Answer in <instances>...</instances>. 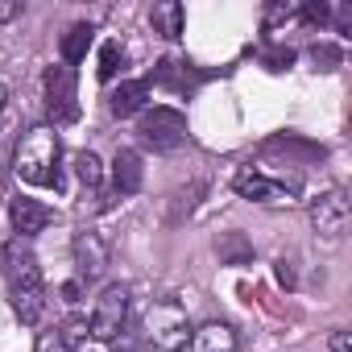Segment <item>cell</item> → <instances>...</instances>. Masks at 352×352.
<instances>
[{"label": "cell", "instance_id": "6da1fadb", "mask_svg": "<svg viewBox=\"0 0 352 352\" xmlns=\"http://www.w3.org/2000/svg\"><path fill=\"white\" fill-rule=\"evenodd\" d=\"M0 270H5L17 319L21 323H38L42 311H46V286H42L38 257L30 249H21V245H9V249H0Z\"/></svg>", "mask_w": 352, "mask_h": 352}, {"label": "cell", "instance_id": "7a4b0ae2", "mask_svg": "<svg viewBox=\"0 0 352 352\" xmlns=\"http://www.w3.org/2000/svg\"><path fill=\"white\" fill-rule=\"evenodd\" d=\"M63 145H58V133L50 124H38L30 129L21 141H17V153H13V170L17 179L30 183V187H63Z\"/></svg>", "mask_w": 352, "mask_h": 352}, {"label": "cell", "instance_id": "3957f363", "mask_svg": "<svg viewBox=\"0 0 352 352\" xmlns=\"http://www.w3.org/2000/svg\"><path fill=\"white\" fill-rule=\"evenodd\" d=\"M187 331H191L187 311L174 298H162V302L149 307V315H145V344L153 352H183Z\"/></svg>", "mask_w": 352, "mask_h": 352}, {"label": "cell", "instance_id": "277c9868", "mask_svg": "<svg viewBox=\"0 0 352 352\" xmlns=\"http://www.w3.org/2000/svg\"><path fill=\"white\" fill-rule=\"evenodd\" d=\"M42 87H46L50 120H54V124H75V120H79V100H75L79 75H75V67H67V63H63V67H46Z\"/></svg>", "mask_w": 352, "mask_h": 352}, {"label": "cell", "instance_id": "5b68a950", "mask_svg": "<svg viewBox=\"0 0 352 352\" xmlns=\"http://www.w3.org/2000/svg\"><path fill=\"white\" fill-rule=\"evenodd\" d=\"M232 187H236V195H245V199H253V204H290L294 195H298V179H270L265 170H257V166H241L236 174H232Z\"/></svg>", "mask_w": 352, "mask_h": 352}, {"label": "cell", "instance_id": "8992f818", "mask_svg": "<svg viewBox=\"0 0 352 352\" xmlns=\"http://www.w3.org/2000/svg\"><path fill=\"white\" fill-rule=\"evenodd\" d=\"M124 319H129V290L120 282H112V286L100 290V298L91 307V319H87V331L96 340H116L124 331Z\"/></svg>", "mask_w": 352, "mask_h": 352}, {"label": "cell", "instance_id": "52a82bcc", "mask_svg": "<svg viewBox=\"0 0 352 352\" xmlns=\"http://www.w3.org/2000/svg\"><path fill=\"white\" fill-rule=\"evenodd\" d=\"M137 137L149 149H179L187 141V116L179 108H149L137 124Z\"/></svg>", "mask_w": 352, "mask_h": 352}, {"label": "cell", "instance_id": "ba28073f", "mask_svg": "<svg viewBox=\"0 0 352 352\" xmlns=\"http://www.w3.org/2000/svg\"><path fill=\"white\" fill-rule=\"evenodd\" d=\"M311 224H315V232H323V236H340L344 228H348V195L336 187V191H327V195H319L315 204H311Z\"/></svg>", "mask_w": 352, "mask_h": 352}, {"label": "cell", "instance_id": "9c48e42d", "mask_svg": "<svg viewBox=\"0 0 352 352\" xmlns=\"http://www.w3.org/2000/svg\"><path fill=\"white\" fill-rule=\"evenodd\" d=\"M75 265H79V282H96L108 270V245L100 232H79L75 236Z\"/></svg>", "mask_w": 352, "mask_h": 352}, {"label": "cell", "instance_id": "30bf717a", "mask_svg": "<svg viewBox=\"0 0 352 352\" xmlns=\"http://www.w3.org/2000/svg\"><path fill=\"white\" fill-rule=\"evenodd\" d=\"M112 191L116 195H137L141 191V153L137 149H116V157H112Z\"/></svg>", "mask_w": 352, "mask_h": 352}, {"label": "cell", "instance_id": "8fae6325", "mask_svg": "<svg viewBox=\"0 0 352 352\" xmlns=\"http://www.w3.org/2000/svg\"><path fill=\"white\" fill-rule=\"evenodd\" d=\"M9 216H13V228H17L21 236H34V232H42V228L54 220V212H50L46 204H38V199H13Z\"/></svg>", "mask_w": 352, "mask_h": 352}, {"label": "cell", "instance_id": "7c38bea8", "mask_svg": "<svg viewBox=\"0 0 352 352\" xmlns=\"http://www.w3.org/2000/svg\"><path fill=\"white\" fill-rule=\"evenodd\" d=\"M145 96H149V83H145V79H124V83L108 96V112L124 120V116H133V112L145 108Z\"/></svg>", "mask_w": 352, "mask_h": 352}, {"label": "cell", "instance_id": "4fadbf2b", "mask_svg": "<svg viewBox=\"0 0 352 352\" xmlns=\"http://www.w3.org/2000/svg\"><path fill=\"white\" fill-rule=\"evenodd\" d=\"M191 352H236V331L228 323H204L191 331Z\"/></svg>", "mask_w": 352, "mask_h": 352}, {"label": "cell", "instance_id": "5bb4252c", "mask_svg": "<svg viewBox=\"0 0 352 352\" xmlns=\"http://www.w3.org/2000/svg\"><path fill=\"white\" fill-rule=\"evenodd\" d=\"M149 25H153V34H162V38H179V34H183V5H179V0H162V5H153Z\"/></svg>", "mask_w": 352, "mask_h": 352}, {"label": "cell", "instance_id": "9a60e30c", "mask_svg": "<svg viewBox=\"0 0 352 352\" xmlns=\"http://www.w3.org/2000/svg\"><path fill=\"white\" fill-rule=\"evenodd\" d=\"M91 42H96V30H91V25H71V30L63 34V58H67V67L83 63L87 50H91Z\"/></svg>", "mask_w": 352, "mask_h": 352}, {"label": "cell", "instance_id": "2e32d148", "mask_svg": "<svg viewBox=\"0 0 352 352\" xmlns=\"http://www.w3.org/2000/svg\"><path fill=\"white\" fill-rule=\"evenodd\" d=\"M216 253H220L228 265H245V261H253V245H249L241 232H224V236L216 241Z\"/></svg>", "mask_w": 352, "mask_h": 352}, {"label": "cell", "instance_id": "e0dca14e", "mask_svg": "<svg viewBox=\"0 0 352 352\" xmlns=\"http://www.w3.org/2000/svg\"><path fill=\"white\" fill-rule=\"evenodd\" d=\"M75 174H79V183H83L87 191H96L100 179H104V166H100V157H96L91 149H83V153H75Z\"/></svg>", "mask_w": 352, "mask_h": 352}, {"label": "cell", "instance_id": "ac0fdd59", "mask_svg": "<svg viewBox=\"0 0 352 352\" xmlns=\"http://www.w3.org/2000/svg\"><path fill=\"white\" fill-rule=\"evenodd\" d=\"M120 67H124V50H120L116 42H108V46L100 50V67H96V75H100V79H112Z\"/></svg>", "mask_w": 352, "mask_h": 352}, {"label": "cell", "instance_id": "d6986e66", "mask_svg": "<svg viewBox=\"0 0 352 352\" xmlns=\"http://www.w3.org/2000/svg\"><path fill=\"white\" fill-rule=\"evenodd\" d=\"M58 336H63V340H67V348L75 352V348L87 340V319H67V323L58 327Z\"/></svg>", "mask_w": 352, "mask_h": 352}, {"label": "cell", "instance_id": "ffe728a7", "mask_svg": "<svg viewBox=\"0 0 352 352\" xmlns=\"http://www.w3.org/2000/svg\"><path fill=\"white\" fill-rule=\"evenodd\" d=\"M298 9H302V5H270V9H265V25L274 30L278 21H294V17H298Z\"/></svg>", "mask_w": 352, "mask_h": 352}, {"label": "cell", "instance_id": "44dd1931", "mask_svg": "<svg viewBox=\"0 0 352 352\" xmlns=\"http://www.w3.org/2000/svg\"><path fill=\"white\" fill-rule=\"evenodd\" d=\"M38 352H71V348H67V340H63L58 331H46V336L38 340Z\"/></svg>", "mask_w": 352, "mask_h": 352}, {"label": "cell", "instance_id": "7402d4cb", "mask_svg": "<svg viewBox=\"0 0 352 352\" xmlns=\"http://www.w3.org/2000/svg\"><path fill=\"white\" fill-rule=\"evenodd\" d=\"M265 63H270V71H286V67L294 63V50H270Z\"/></svg>", "mask_w": 352, "mask_h": 352}, {"label": "cell", "instance_id": "603a6c76", "mask_svg": "<svg viewBox=\"0 0 352 352\" xmlns=\"http://www.w3.org/2000/svg\"><path fill=\"white\" fill-rule=\"evenodd\" d=\"M331 352H352V336L348 331H331Z\"/></svg>", "mask_w": 352, "mask_h": 352}, {"label": "cell", "instance_id": "cb8c5ba5", "mask_svg": "<svg viewBox=\"0 0 352 352\" xmlns=\"http://www.w3.org/2000/svg\"><path fill=\"white\" fill-rule=\"evenodd\" d=\"M311 54H315V63H340V50H331V46H315Z\"/></svg>", "mask_w": 352, "mask_h": 352}, {"label": "cell", "instance_id": "d4e9b609", "mask_svg": "<svg viewBox=\"0 0 352 352\" xmlns=\"http://www.w3.org/2000/svg\"><path fill=\"white\" fill-rule=\"evenodd\" d=\"M278 282H282V286H294V270H290V261H278Z\"/></svg>", "mask_w": 352, "mask_h": 352}, {"label": "cell", "instance_id": "484cf974", "mask_svg": "<svg viewBox=\"0 0 352 352\" xmlns=\"http://www.w3.org/2000/svg\"><path fill=\"white\" fill-rule=\"evenodd\" d=\"M79 290H83V282H67V286H63V298H67V302H79Z\"/></svg>", "mask_w": 352, "mask_h": 352}, {"label": "cell", "instance_id": "4316f807", "mask_svg": "<svg viewBox=\"0 0 352 352\" xmlns=\"http://www.w3.org/2000/svg\"><path fill=\"white\" fill-rule=\"evenodd\" d=\"M21 13V5H0V21H9V17H17Z\"/></svg>", "mask_w": 352, "mask_h": 352}, {"label": "cell", "instance_id": "83f0119b", "mask_svg": "<svg viewBox=\"0 0 352 352\" xmlns=\"http://www.w3.org/2000/svg\"><path fill=\"white\" fill-rule=\"evenodd\" d=\"M5 96H9V91H5V83H0V108H5Z\"/></svg>", "mask_w": 352, "mask_h": 352}, {"label": "cell", "instance_id": "f1b7e54d", "mask_svg": "<svg viewBox=\"0 0 352 352\" xmlns=\"http://www.w3.org/2000/svg\"><path fill=\"white\" fill-rule=\"evenodd\" d=\"M120 352H124V348H120Z\"/></svg>", "mask_w": 352, "mask_h": 352}]
</instances>
